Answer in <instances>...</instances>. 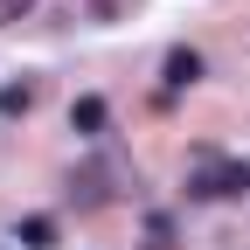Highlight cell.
Instances as JSON below:
<instances>
[{
  "label": "cell",
  "instance_id": "obj_7",
  "mask_svg": "<svg viewBox=\"0 0 250 250\" xmlns=\"http://www.w3.org/2000/svg\"><path fill=\"white\" fill-rule=\"evenodd\" d=\"M28 7H35V0H0V28H7V21H21Z\"/></svg>",
  "mask_w": 250,
  "mask_h": 250
},
{
  "label": "cell",
  "instance_id": "obj_5",
  "mask_svg": "<svg viewBox=\"0 0 250 250\" xmlns=\"http://www.w3.org/2000/svg\"><path fill=\"white\" fill-rule=\"evenodd\" d=\"M21 243L28 250H56V223H49V215H28V223H21Z\"/></svg>",
  "mask_w": 250,
  "mask_h": 250
},
{
  "label": "cell",
  "instance_id": "obj_4",
  "mask_svg": "<svg viewBox=\"0 0 250 250\" xmlns=\"http://www.w3.org/2000/svg\"><path fill=\"white\" fill-rule=\"evenodd\" d=\"M35 111V83H7L0 90V118H28Z\"/></svg>",
  "mask_w": 250,
  "mask_h": 250
},
{
  "label": "cell",
  "instance_id": "obj_1",
  "mask_svg": "<svg viewBox=\"0 0 250 250\" xmlns=\"http://www.w3.org/2000/svg\"><path fill=\"white\" fill-rule=\"evenodd\" d=\"M236 188H250V167L243 160H223V153H202V160H195V195L202 202H223V195H236Z\"/></svg>",
  "mask_w": 250,
  "mask_h": 250
},
{
  "label": "cell",
  "instance_id": "obj_3",
  "mask_svg": "<svg viewBox=\"0 0 250 250\" xmlns=\"http://www.w3.org/2000/svg\"><path fill=\"white\" fill-rule=\"evenodd\" d=\"M195 77H202V56H195V49H167V83H174V90H188Z\"/></svg>",
  "mask_w": 250,
  "mask_h": 250
},
{
  "label": "cell",
  "instance_id": "obj_6",
  "mask_svg": "<svg viewBox=\"0 0 250 250\" xmlns=\"http://www.w3.org/2000/svg\"><path fill=\"white\" fill-rule=\"evenodd\" d=\"M125 7H132V0H90V14H98V21H118Z\"/></svg>",
  "mask_w": 250,
  "mask_h": 250
},
{
  "label": "cell",
  "instance_id": "obj_2",
  "mask_svg": "<svg viewBox=\"0 0 250 250\" xmlns=\"http://www.w3.org/2000/svg\"><path fill=\"white\" fill-rule=\"evenodd\" d=\"M104 118H111L104 98H77V104H70V125H77L83 139H98V132H104Z\"/></svg>",
  "mask_w": 250,
  "mask_h": 250
}]
</instances>
